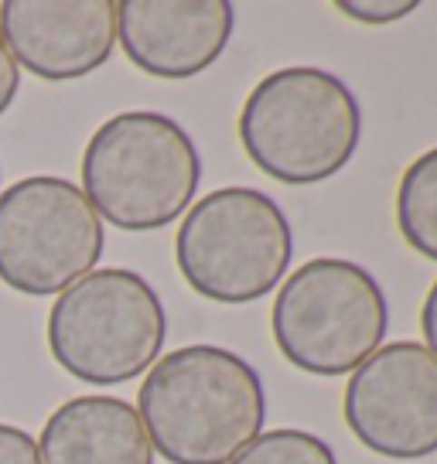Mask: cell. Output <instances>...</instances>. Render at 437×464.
I'll use <instances>...</instances> for the list:
<instances>
[{
  "label": "cell",
  "mask_w": 437,
  "mask_h": 464,
  "mask_svg": "<svg viewBox=\"0 0 437 464\" xmlns=\"http://www.w3.org/2000/svg\"><path fill=\"white\" fill-rule=\"evenodd\" d=\"M270 332L294 369L311 376H352L386 345L390 304L363 263L315 256L277 290Z\"/></svg>",
  "instance_id": "277c9868"
},
{
  "label": "cell",
  "mask_w": 437,
  "mask_h": 464,
  "mask_svg": "<svg viewBox=\"0 0 437 464\" xmlns=\"http://www.w3.org/2000/svg\"><path fill=\"white\" fill-rule=\"evenodd\" d=\"M137 413L164 461L229 464L263 434L267 390L243 355L202 342L147 369Z\"/></svg>",
  "instance_id": "6da1fadb"
},
{
  "label": "cell",
  "mask_w": 437,
  "mask_h": 464,
  "mask_svg": "<svg viewBox=\"0 0 437 464\" xmlns=\"http://www.w3.org/2000/svg\"><path fill=\"white\" fill-rule=\"evenodd\" d=\"M168 314L137 270L102 266L62 290L48 311V352L79 382L120 386L158 362Z\"/></svg>",
  "instance_id": "8992f818"
},
{
  "label": "cell",
  "mask_w": 437,
  "mask_h": 464,
  "mask_svg": "<svg viewBox=\"0 0 437 464\" xmlns=\"http://www.w3.org/2000/svg\"><path fill=\"white\" fill-rule=\"evenodd\" d=\"M294 260L291 222L267 191L216 188L191 205L175 236L185 284L216 304H249L280 287Z\"/></svg>",
  "instance_id": "5b68a950"
},
{
  "label": "cell",
  "mask_w": 437,
  "mask_h": 464,
  "mask_svg": "<svg viewBox=\"0 0 437 464\" xmlns=\"http://www.w3.org/2000/svg\"><path fill=\"white\" fill-rule=\"evenodd\" d=\"M421 328H423V345L437 355V280H434V287L427 290V297H423Z\"/></svg>",
  "instance_id": "e0dca14e"
},
{
  "label": "cell",
  "mask_w": 437,
  "mask_h": 464,
  "mask_svg": "<svg viewBox=\"0 0 437 464\" xmlns=\"http://www.w3.org/2000/svg\"><path fill=\"white\" fill-rule=\"evenodd\" d=\"M0 464H42L38 440L24 427L0 423Z\"/></svg>",
  "instance_id": "9a60e30c"
},
{
  "label": "cell",
  "mask_w": 437,
  "mask_h": 464,
  "mask_svg": "<svg viewBox=\"0 0 437 464\" xmlns=\"http://www.w3.org/2000/svg\"><path fill=\"white\" fill-rule=\"evenodd\" d=\"M202 154L189 130L154 110L110 116L83 150V195L123 232H154L191 208Z\"/></svg>",
  "instance_id": "3957f363"
},
{
  "label": "cell",
  "mask_w": 437,
  "mask_h": 464,
  "mask_svg": "<svg viewBox=\"0 0 437 464\" xmlns=\"http://www.w3.org/2000/svg\"><path fill=\"white\" fill-rule=\"evenodd\" d=\"M355 440L379 458L437 454V355L421 342H386L349 376L342 400Z\"/></svg>",
  "instance_id": "ba28073f"
},
{
  "label": "cell",
  "mask_w": 437,
  "mask_h": 464,
  "mask_svg": "<svg viewBox=\"0 0 437 464\" xmlns=\"http://www.w3.org/2000/svg\"><path fill=\"white\" fill-rule=\"evenodd\" d=\"M106 246L102 218L75 181L31 174L0 191V284L48 297L96 270Z\"/></svg>",
  "instance_id": "52a82bcc"
},
{
  "label": "cell",
  "mask_w": 437,
  "mask_h": 464,
  "mask_svg": "<svg viewBox=\"0 0 437 464\" xmlns=\"http://www.w3.org/2000/svg\"><path fill=\"white\" fill-rule=\"evenodd\" d=\"M338 11L359 24H393L417 11V0H338Z\"/></svg>",
  "instance_id": "5bb4252c"
},
{
  "label": "cell",
  "mask_w": 437,
  "mask_h": 464,
  "mask_svg": "<svg viewBox=\"0 0 437 464\" xmlns=\"http://www.w3.org/2000/svg\"><path fill=\"white\" fill-rule=\"evenodd\" d=\"M396 226L410 249L437 263V147L423 150L400 178Z\"/></svg>",
  "instance_id": "7c38bea8"
},
{
  "label": "cell",
  "mask_w": 437,
  "mask_h": 464,
  "mask_svg": "<svg viewBox=\"0 0 437 464\" xmlns=\"http://www.w3.org/2000/svg\"><path fill=\"white\" fill-rule=\"evenodd\" d=\"M229 0H123L117 4V42L141 72L191 79L205 72L233 38Z\"/></svg>",
  "instance_id": "30bf717a"
},
{
  "label": "cell",
  "mask_w": 437,
  "mask_h": 464,
  "mask_svg": "<svg viewBox=\"0 0 437 464\" xmlns=\"http://www.w3.org/2000/svg\"><path fill=\"white\" fill-rule=\"evenodd\" d=\"M42 464H154L137 406L120 396H75L44 420Z\"/></svg>",
  "instance_id": "8fae6325"
},
{
  "label": "cell",
  "mask_w": 437,
  "mask_h": 464,
  "mask_svg": "<svg viewBox=\"0 0 437 464\" xmlns=\"http://www.w3.org/2000/svg\"><path fill=\"white\" fill-rule=\"evenodd\" d=\"M229 464H338L328 440H321L301 427L263 430L247 450H239Z\"/></svg>",
  "instance_id": "4fadbf2b"
},
{
  "label": "cell",
  "mask_w": 437,
  "mask_h": 464,
  "mask_svg": "<svg viewBox=\"0 0 437 464\" xmlns=\"http://www.w3.org/2000/svg\"><path fill=\"white\" fill-rule=\"evenodd\" d=\"M236 130L247 158L274 181L318 185L355 158L363 110L335 72L287 65L253 86Z\"/></svg>",
  "instance_id": "7a4b0ae2"
},
{
  "label": "cell",
  "mask_w": 437,
  "mask_h": 464,
  "mask_svg": "<svg viewBox=\"0 0 437 464\" xmlns=\"http://www.w3.org/2000/svg\"><path fill=\"white\" fill-rule=\"evenodd\" d=\"M17 89H21V69H17L15 55L7 52V44L0 38V116L11 110Z\"/></svg>",
  "instance_id": "2e32d148"
},
{
  "label": "cell",
  "mask_w": 437,
  "mask_h": 464,
  "mask_svg": "<svg viewBox=\"0 0 437 464\" xmlns=\"http://www.w3.org/2000/svg\"><path fill=\"white\" fill-rule=\"evenodd\" d=\"M0 38L28 69L48 82H69L102 69L117 48L113 0H4Z\"/></svg>",
  "instance_id": "9c48e42d"
}]
</instances>
